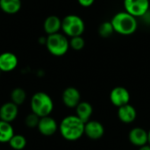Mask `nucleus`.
<instances>
[{"label": "nucleus", "instance_id": "obj_27", "mask_svg": "<svg viewBox=\"0 0 150 150\" xmlns=\"http://www.w3.org/2000/svg\"><path fill=\"white\" fill-rule=\"evenodd\" d=\"M138 150H150V145L149 144H146V145H143L142 147L139 148Z\"/></svg>", "mask_w": 150, "mask_h": 150}, {"label": "nucleus", "instance_id": "obj_1", "mask_svg": "<svg viewBox=\"0 0 150 150\" xmlns=\"http://www.w3.org/2000/svg\"><path fill=\"white\" fill-rule=\"evenodd\" d=\"M84 124L76 115H68L61 120L58 131L64 140L76 142L84 134Z\"/></svg>", "mask_w": 150, "mask_h": 150}, {"label": "nucleus", "instance_id": "obj_14", "mask_svg": "<svg viewBox=\"0 0 150 150\" xmlns=\"http://www.w3.org/2000/svg\"><path fill=\"white\" fill-rule=\"evenodd\" d=\"M118 117L122 123L130 124L133 123L137 118V111L130 104H127L119 107L118 109Z\"/></svg>", "mask_w": 150, "mask_h": 150}, {"label": "nucleus", "instance_id": "obj_3", "mask_svg": "<svg viewBox=\"0 0 150 150\" xmlns=\"http://www.w3.org/2000/svg\"><path fill=\"white\" fill-rule=\"evenodd\" d=\"M30 107L32 112L40 118L49 116L54 110V101L52 98L46 92L38 91L34 93L30 100Z\"/></svg>", "mask_w": 150, "mask_h": 150}, {"label": "nucleus", "instance_id": "obj_12", "mask_svg": "<svg viewBox=\"0 0 150 150\" xmlns=\"http://www.w3.org/2000/svg\"><path fill=\"white\" fill-rule=\"evenodd\" d=\"M18 115V105L11 101L6 102L0 106V120L11 123Z\"/></svg>", "mask_w": 150, "mask_h": 150}, {"label": "nucleus", "instance_id": "obj_2", "mask_svg": "<svg viewBox=\"0 0 150 150\" xmlns=\"http://www.w3.org/2000/svg\"><path fill=\"white\" fill-rule=\"evenodd\" d=\"M111 23L114 32L121 35H131L134 33L138 28L137 18L125 11L116 13L112 17Z\"/></svg>", "mask_w": 150, "mask_h": 150}, {"label": "nucleus", "instance_id": "obj_18", "mask_svg": "<svg viewBox=\"0 0 150 150\" xmlns=\"http://www.w3.org/2000/svg\"><path fill=\"white\" fill-rule=\"evenodd\" d=\"M15 134L11 123L0 120V143H7Z\"/></svg>", "mask_w": 150, "mask_h": 150}, {"label": "nucleus", "instance_id": "obj_4", "mask_svg": "<svg viewBox=\"0 0 150 150\" xmlns=\"http://www.w3.org/2000/svg\"><path fill=\"white\" fill-rule=\"evenodd\" d=\"M47 51L54 56H63L69 49V40L68 37L60 33L47 36L45 44Z\"/></svg>", "mask_w": 150, "mask_h": 150}, {"label": "nucleus", "instance_id": "obj_24", "mask_svg": "<svg viewBox=\"0 0 150 150\" xmlns=\"http://www.w3.org/2000/svg\"><path fill=\"white\" fill-rule=\"evenodd\" d=\"M77 2L83 7H90L94 4L95 0H77Z\"/></svg>", "mask_w": 150, "mask_h": 150}, {"label": "nucleus", "instance_id": "obj_10", "mask_svg": "<svg viewBox=\"0 0 150 150\" xmlns=\"http://www.w3.org/2000/svg\"><path fill=\"white\" fill-rule=\"evenodd\" d=\"M62 100L66 107L76 108L81 102V93L75 87H68L62 92Z\"/></svg>", "mask_w": 150, "mask_h": 150}, {"label": "nucleus", "instance_id": "obj_25", "mask_svg": "<svg viewBox=\"0 0 150 150\" xmlns=\"http://www.w3.org/2000/svg\"><path fill=\"white\" fill-rule=\"evenodd\" d=\"M140 18H142V19L145 21L146 24L150 25V10H149V11H148L142 17H141Z\"/></svg>", "mask_w": 150, "mask_h": 150}, {"label": "nucleus", "instance_id": "obj_20", "mask_svg": "<svg viewBox=\"0 0 150 150\" xmlns=\"http://www.w3.org/2000/svg\"><path fill=\"white\" fill-rule=\"evenodd\" d=\"M8 143L13 150H23L26 147L27 141L22 134H14Z\"/></svg>", "mask_w": 150, "mask_h": 150}, {"label": "nucleus", "instance_id": "obj_19", "mask_svg": "<svg viewBox=\"0 0 150 150\" xmlns=\"http://www.w3.org/2000/svg\"><path fill=\"white\" fill-rule=\"evenodd\" d=\"M11 101L17 105H23L26 99V92L24 89L17 87L11 92Z\"/></svg>", "mask_w": 150, "mask_h": 150}, {"label": "nucleus", "instance_id": "obj_22", "mask_svg": "<svg viewBox=\"0 0 150 150\" xmlns=\"http://www.w3.org/2000/svg\"><path fill=\"white\" fill-rule=\"evenodd\" d=\"M85 46V40L81 36H75L71 37L69 40V47H71L75 51H81L83 49Z\"/></svg>", "mask_w": 150, "mask_h": 150}, {"label": "nucleus", "instance_id": "obj_28", "mask_svg": "<svg viewBox=\"0 0 150 150\" xmlns=\"http://www.w3.org/2000/svg\"><path fill=\"white\" fill-rule=\"evenodd\" d=\"M148 144H149L150 145V129H149V131L148 132Z\"/></svg>", "mask_w": 150, "mask_h": 150}, {"label": "nucleus", "instance_id": "obj_11", "mask_svg": "<svg viewBox=\"0 0 150 150\" xmlns=\"http://www.w3.org/2000/svg\"><path fill=\"white\" fill-rule=\"evenodd\" d=\"M18 64L17 55L11 52H4L0 54V72H11Z\"/></svg>", "mask_w": 150, "mask_h": 150}, {"label": "nucleus", "instance_id": "obj_15", "mask_svg": "<svg viewBox=\"0 0 150 150\" xmlns=\"http://www.w3.org/2000/svg\"><path fill=\"white\" fill-rule=\"evenodd\" d=\"M43 29L47 35L59 33L62 30V19L55 15L47 17L43 23Z\"/></svg>", "mask_w": 150, "mask_h": 150}, {"label": "nucleus", "instance_id": "obj_5", "mask_svg": "<svg viewBox=\"0 0 150 150\" xmlns=\"http://www.w3.org/2000/svg\"><path fill=\"white\" fill-rule=\"evenodd\" d=\"M62 30L67 37L81 36L85 30L84 21L76 14L66 15L62 19Z\"/></svg>", "mask_w": 150, "mask_h": 150}, {"label": "nucleus", "instance_id": "obj_23", "mask_svg": "<svg viewBox=\"0 0 150 150\" xmlns=\"http://www.w3.org/2000/svg\"><path fill=\"white\" fill-rule=\"evenodd\" d=\"M39 120H40V117L37 116L35 113L31 112L27 114L26 117L25 118V124L29 128H35L38 126Z\"/></svg>", "mask_w": 150, "mask_h": 150}, {"label": "nucleus", "instance_id": "obj_7", "mask_svg": "<svg viewBox=\"0 0 150 150\" xmlns=\"http://www.w3.org/2000/svg\"><path fill=\"white\" fill-rule=\"evenodd\" d=\"M109 97L111 103L118 108L127 104H129L131 99L130 92L127 89L122 86H117L113 88L111 91Z\"/></svg>", "mask_w": 150, "mask_h": 150}, {"label": "nucleus", "instance_id": "obj_21", "mask_svg": "<svg viewBox=\"0 0 150 150\" xmlns=\"http://www.w3.org/2000/svg\"><path fill=\"white\" fill-rule=\"evenodd\" d=\"M113 33L114 29L111 21H105L98 27V34L102 38H109L112 35Z\"/></svg>", "mask_w": 150, "mask_h": 150}, {"label": "nucleus", "instance_id": "obj_6", "mask_svg": "<svg viewBox=\"0 0 150 150\" xmlns=\"http://www.w3.org/2000/svg\"><path fill=\"white\" fill-rule=\"evenodd\" d=\"M125 11L135 18L142 17L150 7L149 0H124Z\"/></svg>", "mask_w": 150, "mask_h": 150}, {"label": "nucleus", "instance_id": "obj_17", "mask_svg": "<svg viewBox=\"0 0 150 150\" xmlns=\"http://www.w3.org/2000/svg\"><path fill=\"white\" fill-rule=\"evenodd\" d=\"M22 6L21 0H0V9L6 14L18 13Z\"/></svg>", "mask_w": 150, "mask_h": 150}, {"label": "nucleus", "instance_id": "obj_16", "mask_svg": "<svg viewBox=\"0 0 150 150\" xmlns=\"http://www.w3.org/2000/svg\"><path fill=\"white\" fill-rule=\"evenodd\" d=\"M76 109V115L84 123L89 121L91 118V115L93 113V107L92 105L86 101H81Z\"/></svg>", "mask_w": 150, "mask_h": 150}, {"label": "nucleus", "instance_id": "obj_9", "mask_svg": "<svg viewBox=\"0 0 150 150\" xmlns=\"http://www.w3.org/2000/svg\"><path fill=\"white\" fill-rule=\"evenodd\" d=\"M84 134L91 140H99L105 134V127L101 122L90 120L84 124Z\"/></svg>", "mask_w": 150, "mask_h": 150}, {"label": "nucleus", "instance_id": "obj_13", "mask_svg": "<svg viewBox=\"0 0 150 150\" xmlns=\"http://www.w3.org/2000/svg\"><path fill=\"white\" fill-rule=\"evenodd\" d=\"M129 142L135 147H142L148 144V132L142 127H134L128 134Z\"/></svg>", "mask_w": 150, "mask_h": 150}, {"label": "nucleus", "instance_id": "obj_26", "mask_svg": "<svg viewBox=\"0 0 150 150\" xmlns=\"http://www.w3.org/2000/svg\"><path fill=\"white\" fill-rule=\"evenodd\" d=\"M46 41H47V37H40V38L39 39V43H40V44L45 45V44H46Z\"/></svg>", "mask_w": 150, "mask_h": 150}, {"label": "nucleus", "instance_id": "obj_8", "mask_svg": "<svg viewBox=\"0 0 150 150\" xmlns=\"http://www.w3.org/2000/svg\"><path fill=\"white\" fill-rule=\"evenodd\" d=\"M59 125L57 121L50 115L40 118L37 128L40 134L44 136H52L58 131Z\"/></svg>", "mask_w": 150, "mask_h": 150}]
</instances>
